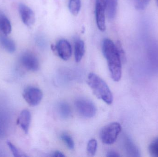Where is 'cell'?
<instances>
[{
    "instance_id": "cell-24",
    "label": "cell",
    "mask_w": 158,
    "mask_h": 157,
    "mask_svg": "<svg viewBox=\"0 0 158 157\" xmlns=\"http://www.w3.org/2000/svg\"><path fill=\"white\" fill-rule=\"evenodd\" d=\"M52 156L54 157H64L65 156L62 152L57 151H56L53 154Z\"/></svg>"
},
{
    "instance_id": "cell-14",
    "label": "cell",
    "mask_w": 158,
    "mask_h": 157,
    "mask_svg": "<svg viewBox=\"0 0 158 157\" xmlns=\"http://www.w3.org/2000/svg\"><path fill=\"white\" fill-rule=\"evenodd\" d=\"M0 29L5 34L7 35L11 32L12 26L9 19L2 12H0Z\"/></svg>"
},
{
    "instance_id": "cell-4",
    "label": "cell",
    "mask_w": 158,
    "mask_h": 157,
    "mask_svg": "<svg viewBox=\"0 0 158 157\" xmlns=\"http://www.w3.org/2000/svg\"><path fill=\"white\" fill-rule=\"evenodd\" d=\"M75 107L80 115L84 118H93L96 113V106L87 99H78L75 101Z\"/></svg>"
},
{
    "instance_id": "cell-11",
    "label": "cell",
    "mask_w": 158,
    "mask_h": 157,
    "mask_svg": "<svg viewBox=\"0 0 158 157\" xmlns=\"http://www.w3.org/2000/svg\"><path fill=\"white\" fill-rule=\"evenodd\" d=\"M124 147L127 154L129 156L139 157V150L137 147L133 143L131 140L128 137L124 138Z\"/></svg>"
},
{
    "instance_id": "cell-7",
    "label": "cell",
    "mask_w": 158,
    "mask_h": 157,
    "mask_svg": "<svg viewBox=\"0 0 158 157\" xmlns=\"http://www.w3.org/2000/svg\"><path fill=\"white\" fill-rule=\"evenodd\" d=\"M20 61L22 65L29 71L36 72L40 68L39 60L32 53H24L21 55Z\"/></svg>"
},
{
    "instance_id": "cell-1",
    "label": "cell",
    "mask_w": 158,
    "mask_h": 157,
    "mask_svg": "<svg viewBox=\"0 0 158 157\" xmlns=\"http://www.w3.org/2000/svg\"><path fill=\"white\" fill-rule=\"evenodd\" d=\"M102 51L107 61L110 76L115 82L122 77L121 57L116 44L109 39H105L102 43Z\"/></svg>"
},
{
    "instance_id": "cell-9",
    "label": "cell",
    "mask_w": 158,
    "mask_h": 157,
    "mask_svg": "<svg viewBox=\"0 0 158 157\" xmlns=\"http://www.w3.org/2000/svg\"><path fill=\"white\" fill-rule=\"evenodd\" d=\"M19 14L24 24L28 27L31 26L35 23V14L28 6L23 4L19 6Z\"/></svg>"
},
{
    "instance_id": "cell-25",
    "label": "cell",
    "mask_w": 158,
    "mask_h": 157,
    "mask_svg": "<svg viewBox=\"0 0 158 157\" xmlns=\"http://www.w3.org/2000/svg\"><path fill=\"white\" fill-rule=\"evenodd\" d=\"M156 2L157 5L158 6V0H156Z\"/></svg>"
},
{
    "instance_id": "cell-20",
    "label": "cell",
    "mask_w": 158,
    "mask_h": 157,
    "mask_svg": "<svg viewBox=\"0 0 158 157\" xmlns=\"http://www.w3.org/2000/svg\"><path fill=\"white\" fill-rule=\"evenodd\" d=\"M61 139L70 150L74 149L75 143L72 137L67 134L64 133L61 135Z\"/></svg>"
},
{
    "instance_id": "cell-16",
    "label": "cell",
    "mask_w": 158,
    "mask_h": 157,
    "mask_svg": "<svg viewBox=\"0 0 158 157\" xmlns=\"http://www.w3.org/2000/svg\"><path fill=\"white\" fill-rule=\"evenodd\" d=\"M58 109L60 116L64 119H67L71 115V108L67 102H60L58 105Z\"/></svg>"
},
{
    "instance_id": "cell-12",
    "label": "cell",
    "mask_w": 158,
    "mask_h": 157,
    "mask_svg": "<svg viewBox=\"0 0 158 157\" xmlns=\"http://www.w3.org/2000/svg\"><path fill=\"white\" fill-rule=\"evenodd\" d=\"M105 2L108 17L109 19H113L117 13L118 0H105Z\"/></svg>"
},
{
    "instance_id": "cell-17",
    "label": "cell",
    "mask_w": 158,
    "mask_h": 157,
    "mask_svg": "<svg viewBox=\"0 0 158 157\" xmlns=\"http://www.w3.org/2000/svg\"><path fill=\"white\" fill-rule=\"evenodd\" d=\"M69 8L72 14L77 16L78 14L81 10V0H69Z\"/></svg>"
},
{
    "instance_id": "cell-22",
    "label": "cell",
    "mask_w": 158,
    "mask_h": 157,
    "mask_svg": "<svg viewBox=\"0 0 158 157\" xmlns=\"http://www.w3.org/2000/svg\"><path fill=\"white\" fill-rule=\"evenodd\" d=\"M7 144L8 147H9V149H10L11 152L13 153L14 156L16 157L26 156V155H25L23 154H22L20 152V151L13 143H12L11 142L7 141Z\"/></svg>"
},
{
    "instance_id": "cell-3",
    "label": "cell",
    "mask_w": 158,
    "mask_h": 157,
    "mask_svg": "<svg viewBox=\"0 0 158 157\" xmlns=\"http://www.w3.org/2000/svg\"><path fill=\"white\" fill-rule=\"evenodd\" d=\"M121 131V126L118 123H111L106 125L100 132L101 141L106 144H112L116 142Z\"/></svg>"
},
{
    "instance_id": "cell-5",
    "label": "cell",
    "mask_w": 158,
    "mask_h": 157,
    "mask_svg": "<svg viewBox=\"0 0 158 157\" xmlns=\"http://www.w3.org/2000/svg\"><path fill=\"white\" fill-rule=\"evenodd\" d=\"M22 95L26 102L31 107L39 105L43 96L41 90L34 87H29L25 88Z\"/></svg>"
},
{
    "instance_id": "cell-18",
    "label": "cell",
    "mask_w": 158,
    "mask_h": 157,
    "mask_svg": "<svg viewBox=\"0 0 158 157\" xmlns=\"http://www.w3.org/2000/svg\"><path fill=\"white\" fill-rule=\"evenodd\" d=\"M87 153L88 155L93 156L95 155L97 149V142L95 139H91L88 142L87 145Z\"/></svg>"
},
{
    "instance_id": "cell-10",
    "label": "cell",
    "mask_w": 158,
    "mask_h": 157,
    "mask_svg": "<svg viewBox=\"0 0 158 157\" xmlns=\"http://www.w3.org/2000/svg\"><path fill=\"white\" fill-rule=\"evenodd\" d=\"M31 121V114L29 111L25 109L20 112L17 123L26 134H28Z\"/></svg>"
},
{
    "instance_id": "cell-15",
    "label": "cell",
    "mask_w": 158,
    "mask_h": 157,
    "mask_svg": "<svg viewBox=\"0 0 158 157\" xmlns=\"http://www.w3.org/2000/svg\"><path fill=\"white\" fill-rule=\"evenodd\" d=\"M0 42L6 50L10 53H13L16 49L15 42L11 39L4 36H0Z\"/></svg>"
},
{
    "instance_id": "cell-19",
    "label": "cell",
    "mask_w": 158,
    "mask_h": 157,
    "mask_svg": "<svg viewBox=\"0 0 158 157\" xmlns=\"http://www.w3.org/2000/svg\"><path fill=\"white\" fill-rule=\"evenodd\" d=\"M148 150L151 156L158 157V137L151 142L148 147Z\"/></svg>"
},
{
    "instance_id": "cell-21",
    "label": "cell",
    "mask_w": 158,
    "mask_h": 157,
    "mask_svg": "<svg viewBox=\"0 0 158 157\" xmlns=\"http://www.w3.org/2000/svg\"><path fill=\"white\" fill-rule=\"evenodd\" d=\"M151 0H134L135 6L138 10H143L146 8Z\"/></svg>"
},
{
    "instance_id": "cell-23",
    "label": "cell",
    "mask_w": 158,
    "mask_h": 157,
    "mask_svg": "<svg viewBox=\"0 0 158 157\" xmlns=\"http://www.w3.org/2000/svg\"><path fill=\"white\" fill-rule=\"evenodd\" d=\"M107 157H119L120 155L118 153L114 151H109L108 152L107 154Z\"/></svg>"
},
{
    "instance_id": "cell-13",
    "label": "cell",
    "mask_w": 158,
    "mask_h": 157,
    "mask_svg": "<svg viewBox=\"0 0 158 157\" xmlns=\"http://www.w3.org/2000/svg\"><path fill=\"white\" fill-rule=\"evenodd\" d=\"M84 53V42L80 39L76 40L75 42V57L77 62H79L81 60Z\"/></svg>"
},
{
    "instance_id": "cell-6",
    "label": "cell",
    "mask_w": 158,
    "mask_h": 157,
    "mask_svg": "<svg viewBox=\"0 0 158 157\" xmlns=\"http://www.w3.org/2000/svg\"><path fill=\"white\" fill-rule=\"evenodd\" d=\"M106 10L105 0H95L96 21L98 27L100 31H104L106 29Z\"/></svg>"
},
{
    "instance_id": "cell-2",
    "label": "cell",
    "mask_w": 158,
    "mask_h": 157,
    "mask_svg": "<svg viewBox=\"0 0 158 157\" xmlns=\"http://www.w3.org/2000/svg\"><path fill=\"white\" fill-rule=\"evenodd\" d=\"M87 83L95 96L108 105L113 101V96L106 82L98 76L91 73L87 77Z\"/></svg>"
},
{
    "instance_id": "cell-8",
    "label": "cell",
    "mask_w": 158,
    "mask_h": 157,
    "mask_svg": "<svg viewBox=\"0 0 158 157\" xmlns=\"http://www.w3.org/2000/svg\"><path fill=\"white\" fill-rule=\"evenodd\" d=\"M55 49L58 56L64 61H68L72 55V48L70 43L66 40L62 39L57 42Z\"/></svg>"
}]
</instances>
